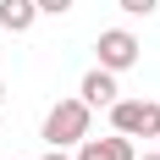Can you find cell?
<instances>
[{
	"label": "cell",
	"mask_w": 160,
	"mask_h": 160,
	"mask_svg": "<svg viewBox=\"0 0 160 160\" xmlns=\"http://www.w3.org/2000/svg\"><path fill=\"white\" fill-rule=\"evenodd\" d=\"M116 6H122V11H127V17H149V11H155V6H160V0H116Z\"/></svg>",
	"instance_id": "8"
},
{
	"label": "cell",
	"mask_w": 160,
	"mask_h": 160,
	"mask_svg": "<svg viewBox=\"0 0 160 160\" xmlns=\"http://www.w3.org/2000/svg\"><path fill=\"white\" fill-rule=\"evenodd\" d=\"M33 17H39L33 0H0V28H6V33H28Z\"/></svg>",
	"instance_id": "6"
},
{
	"label": "cell",
	"mask_w": 160,
	"mask_h": 160,
	"mask_svg": "<svg viewBox=\"0 0 160 160\" xmlns=\"http://www.w3.org/2000/svg\"><path fill=\"white\" fill-rule=\"evenodd\" d=\"M33 6H39V17H66L78 0H33Z\"/></svg>",
	"instance_id": "7"
},
{
	"label": "cell",
	"mask_w": 160,
	"mask_h": 160,
	"mask_svg": "<svg viewBox=\"0 0 160 160\" xmlns=\"http://www.w3.org/2000/svg\"><path fill=\"white\" fill-rule=\"evenodd\" d=\"M44 160H72V155H61V149H50V155H44Z\"/></svg>",
	"instance_id": "9"
},
{
	"label": "cell",
	"mask_w": 160,
	"mask_h": 160,
	"mask_svg": "<svg viewBox=\"0 0 160 160\" xmlns=\"http://www.w3.org/2000/svg\"><path fill=\"white\" fill-rule=\"evenodd\" d=\"M116 94H122V88H116V72H105V66H94V72L83 78V88H78V99L88 111H94V105H111Z\"/></svg>",
	"instance_id": "5"
},
{
	"label": "cell",
	"mask_w": 160,
	"mask_h": 160,
	"mask_svg": "<svg viewBox=\"0 0 160 160\" xmlns=\"http://www.w3.org/2000/svg\"><path fill=\"white\" fill-rule=\"evenodd\" d=\"M94 50H99V66L105 72H127V66H138V39H132L127 28H105L94 39Z\"/></svg>",
	"instance_id": "3"
},
{
	"label": "cell",
	"mask_w": 160,
	"mask_h": 160,
	"mask_svg": "<svg viewBox=\"0 0 160 160\" xmlns=\"http://www.w3.org/2000/svg\"><path fill=\"white\" fill-rule=\"evenodd\" d=\"M0 105H6V88H0Z\"/></svg>",
	"instance_id": "10"
},
{
	"label": "cell",
	"mask_w": 160,
	"mask_h": 160,
	"mask_svg": "<svg viewBox=\"0 0 160 160\" xmlns=\"http://www.w3.org/2000/svg\"><path fill=\"white\" fill-rule=\"evenodd\" d=\"M78 160H138V155H132V138H127V132H111V138H83V144H78Z\"/></svg>",
	"instance_id": "4"
},
{
	"label": "cell",
	"mask_w": 160,
	"mask_h": 160,
	"mask_svg": "<svg viewBox=\"0 0 160 160\" xmlns=\"http://www.w3.org/2000/svg\"><path fill=\"white\" fill-rule=\"evenodd\" d=\"M144 160H160V155H144Z\"/></svg>",
	"instance_id": "11"
},
{
	"label": "cell",
	"mask_w": 160,
	"mask_h": 160,
	"mask_svg": "<svg viewBox=\"0 0 160 160\" xmlns=\"http://www.w3.org/2000/svg\"><path fill=\"white\" fill-rule=\"evenodd\" d=\"M88 138V105L83 99H55L44 116V144L50 149H72Z\"/></svg>",
	"instance_id": "1"
},
{
	"label": "cell",
	"mask_w": 160,
	"mask_h": 160,
	"mask_svg": "<svg viewBox=\"0 0 160 160\" xmlns=\"http://www.w3.org/2000/svg\"><path fill=\"white\" fill-rule=\"evenodd\" d=\"M111 127L127 138H160V105L155 99H111Z\"/></svg>",
	"instance_id": "2"
}]
</instances>
